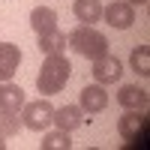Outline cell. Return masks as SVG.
I'll use <instances>...</instances> for the list:
<instances>
[{"label": "cell", "mask_w": 150, "mask_h": 150, "mask_svg": "<svg viewBox=\"0 0 150 150\" xmlns=\"http://www.w3.org/2000/svg\"><path fill=\"white\" fill-rule=\"evenodd\" d=\"M69 75H72V63L66 60V54H48L42 60L39 75H36V90L42 96H54L66 87Z\"/></svg>", "instance_id": "1"}, {"label": "cell", "mask_w": 150, "mask_h": 150, "mask_svg": "<svg viewBox=\"0 0 150 150\" xmlns=\"http://www.w3.org/2000/svg\"><path fill=\"white\" fill-rule=\"evenodd\" d=\"M66 45L75 54L87 57V60H96V57L108 54V39L93 27V24H78V27L66 36Z\"/></svg>", "instance_id": "2"}, {"label": "cell", "mask_w": 150, "mask_h": 150, "mask_svg": "<svg viewBox=\"0 0 150 150\" xmlns=\"http://www.w3.org/2000/svg\"><path fill=\"white\" fill-rule=\"evenodd\" d=\"M21 126L30 129V132H45L51 126V117H54V105L48 102V96H39L33 102H24L21 105Z\"/></svg>", "instance_id": "3"}, {"label": "cell", "mask_w": 150, "mask_h": 150, "mask_svg": "<svg viewBox=\"0 0 150 150\" xmlns=\"http://www.w3.org/2000/svg\"><path fill=\"white\" fill-rule=\"evenodd\" d=\"M93 63V78H96V84H114V81H120V75H123V63L114 57V54H102V57H96V60H90Z\"/></svg>", "instance_id": "4"}, {"label": "cell", "mask_w": 150, "mask_h": 150, "mask_svg": "<svg viewBox=\"0 0 150 150\" xmlns=\"http://www.w3.org/2000/svg\"><path fill=\"white\" fill-rule=\"evenodd\" d=\"M102 18H105L114 30H129L132 21H135V6H129L126 0H114V3L102 6Z\"/></svg>", "instance_id": "5"}, {"label": "cell", "mask_w": 150, "mask_h": 150, "mask_svg": "<svg viewBox=\"0 0 150 150\" xmlns=\"http://www.w3.org/2000/svg\"><path fill=\"white\" fill-rule=\"evenodd\" d=\"M78 105L84 114H99V111L108 108V93H105V84H87L81 87L78 93Z\"/></svg>", "instance_id": "6"}, {"label": "cell", "mask_w": 150, "mask_h": 150, "mask_svg": "<svg viewBox=\"0 0 150 150\" xmlns=\"http://www.w3.org/2000/svg\"><path fill=\"white\" fill-rule=\"evenodd\" d=\"M117 132H120L126 141H138V135L144 138V132H147V117H144V111L126 108V114L117 120Z\"/></svg>", "instance_id": "7"}, {"label": "cell", "mask_w": 150, "mask_h": 150, "mask_svg": "<svg viewBox=\"0 0 150 150\" xmlns=\"http://www.w3.org/2000/svg\"><path fill=\"white\" fill-rule=\"evenodd\" d=\"M84 123H87V117H84L81 105H63V108H54L51 126H57V129H66V132H72V129L84 126Z\"/></svg>", "instance_id": "8"}, {"label": "cell", "mask_w": 150, "mask_h": 150, "mask_svg": "<svg viewBox=\"0 0 150 150\" xmlns=\"http://www.w3.org/2000/svg\"><path fill=\"white\" fill-rule=\"evenodd\" d=\"M21 66V48L15 42H0V81H12Z\"/></svg>", "instance_id": "9"}, {"label": "cell", "mask_w": 150, "mask_h": 150, "mask_svg": "<svg viewBox=\"0 0 150 150\" xmlns=\"http://www.w3.org/2000/svg\"><path fill=\"white\" fill-rule=\"evenodd\" d=\"M117 102L123 108H135V111H147V102H150V96L144 87L138 84H123L120 90H117Z\"/></svg>", "instance_id": "10"}, {"label": "cell", "mask_w": 150, "mask_h": 150, "mask_svg": "<svg viewBox=\"0 0 150 150\" xmlns=\"http://www.w3.org/2000/svg\"><path fill=\"white\" fill-rule=\"evenodd\" d=\"M24 102H27V99H24V90H21L18 84L0 81V111H12V114H18Z\"/></svg>", "instance_id": "11"}, {"label": "cell", "mask_w": 150, "mask_h": 150, "mask_svg": "<svg viewBox=\"0 0 150 150\" xmlns=\"http://www.w3.org/2000/svg\"><path fill=\"white\" fill-rule=\"evenodd\" d=\"M72 12L81 24H96L102 21V3L99 0H75L72 3Z\"/></svg>", "instance_id": "12"}, {"label": "cell", "mask_w": 150, "mask_h": 150, "mask_svg": "<svg viewBox=\"0 0 150 150\" xmlns=\"http://www.w3.org/2000/svg\"><path fill=\"white\" fill-rule=\"evenodd\" d=\"M30 27L36 30V36L54 30V27H57V12H54L51 6H36V9L30 12Z\"/></svg>", "instance_id": "13"}, {"label": "cell", "mask_w": 150, "mask_h": 150, "mask_svg": "<svg viewBox=\"0 0 150 150\" xmlns=\"http://www.w3.org/2000/svg\"><path fill=\"white\" fill-rule=\"evenodd\" d=\"M39 51L48 57V54H63L66 51V33L54 27V30H48V33H39Z\"/></svg>", "instance_id": "14"}, {"label": "cell", "mask_w": 150, "mask_h": 150, "mask_svg": "<svg viewBox=\"0 0 150 150\" xmlns=\"http://www.w3.org/2000/svg\"><path fill=\"white\" fill-rule=\"evenodd\" d=\"M72 147V138L66 129H54V132H45L42 135V144L39 150H69Z\"/></svg>", "instance_id": "15"}, {"label": "cell", "mask_w": 150, "mask_h": 150, "mask_svg": "<svg viewBox=\"0 0 150 150\" xmlns=\"http://www.w3.org/2000/svg\"><path fill=\"white\" fill-rule=\"evenodd\" d=\"M129 63H132V69L138 72V75H150V48H147V45H138V48L132 51Z\"/></svg>", "instance_id": "16"}, {"label": "cell", "mask_w": 150, "mask_h": 150, "mask_svg": "<svg viewBox=\"0 0 150 150\" xmlns=\"http://www.w3.org/2000/svg\"><path fill=\"white\" fill-rule=\"evenodd\" d=\"M21 129V114H12V111H0V135L3 138H12Z\"/></svg>", "instance_id": "17"}, {"label": "cell", "mask_w": 150, "mask_h": 150, "mask_svg": "<svg viewBox=\"0 0 150 150\" xmlns=\"http://www.w3.org/2000/svg\"><path fill=\"white\" fill-rule=\"evenodd\" d=\"M126 3H129V6H144L147 0H126Z\"/></svg>", "instance_id": "18"}, {"label": "cell", "mask_w": 150, "mask_h": 150, "mask_svg": "<svg viewBox=\"0 0 150 150\" xmlns=\"http://www.w3.org/2000/svg\"><path fill=\"white\" fill-rule=\"evenodd\" d=\"M0 150H6V141H3V135H0Z\"/></svg>", "instance_id": "19"}]
</instances>
